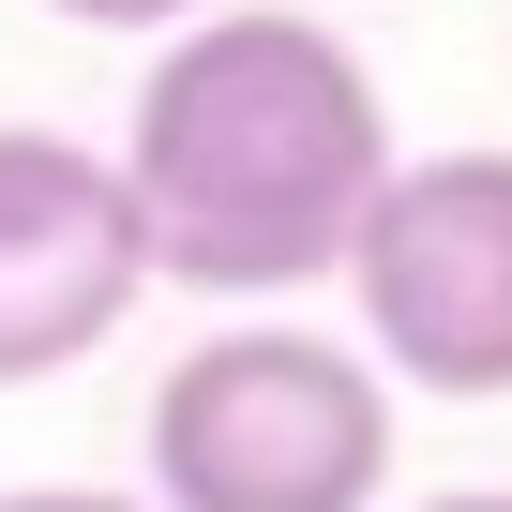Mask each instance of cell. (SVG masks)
I'll list each match as a JSON object with an SVG mask.
<instances>
[{
  "instance_id": "6da1fadb",
  "label": "cell",
  "mask_w": 512,
  "mask_h": 512,
  "mask_svg": "<svg viewBox=\"0 0 512 512\" xmlns=\"http://www.w3.org/2000/svg\"><path fill=\"white\" fill-rule=\"evenodd\" d=\"M121 181H136V226H151L166 287L287 302V287L347 272V241L392 181V106H377V76L332 16L211 0L136 76Z\"/></svg>"
},
{
  "instance_id": "7a4b0ae2",
  "label": "cell",
  "mask_w": 512,
  "mask_h": 512,
  "mask_svg": "<svg viewBox=\"0 0 512 512\" xmlns=\"http://www.w3.org/2000/svg\"><path fill=\"white\" fill-rule=\"evenodd\" d=\"M392 377L302 317H241L151 392V512H377Z\"/></svg>"
},
{
  "instance_id": "3957f363",
  "label": "cell",
  "mask_w": 512,
  "mask_h": 512,
  "mask_svg": "<svg viewBox=\"0 0 512 512\" xmlns=\"http://www.w3.org/2000/svg\"><path fill=\"white\" fill-rule=\"evenodd\" d=\"M362 362L437 392V407H497L512 392V151H392L362 241Z\"/></svg>"
},
{
  "instance_id": "277c9868",
  "label": "cell",
  "mask_w": 512,
  "mask_h": 512,
  "mask_svg": "<svg viewBox=\"0 0 512 512\" xmlns=\"http://www.w3.org/2000/svg\"><path fill=\"white\" fill-rule=\"evenodd\" d=\"M151 287V226L121 151H76L46 121H0V392L91 362Z\"/></svg>"
},
{
  "instance_id": "5b68a950",
  "label": "cell",
  "mask_w": 512,
  "mask_h": 512,
  "mask_svg": "<svg viewBox=\"0 0 512 512\" xmlns=\"http://www.w3.org/2000/svg\"><path fill=\"white\" fill-rule=\"evenodd\" d=\"M76 31H181V16H211V0H61Z\"/></svg>"
},
{
  "instance_id": "8992f818",
  "label": "cell",
  "mask_w": 512,
  "mask_h": 512,
  "mask_svg": "<svg viewBox=\"0 0 512 512\" xmlns=\"http://www.w3.org/2000/svg\"><path fill=\"white\" fill-rule=\"evenodd\" d=\"M0 512H151V497H91V482H31V497H0Z\"/></svg>"
},
{
  "instance_id": "52a82bcc",
  "label": "cell",
  "mask_w": 512,
  "mask_h": 512,
  "mask_svg": "<svg viewBox=\"0 0 512 512\" xmlns=\"http://www.w3.org/2000/svg\"><path fill=\"white\" fill-rule=\"evenodd\" d=\"M407 512H512V482H467V497H407Z\"/></svg>"
}]
</instances>
